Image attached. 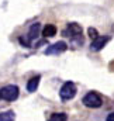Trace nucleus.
Segmentation results:
<instances>
[{
	"instance_id": "nucleus-9",
	"label": "nucleus",
	"mask_w": 114,
	"mask_h": 121,
	"mask_svg": "<svg viewBox=\"0 0 114 121\" xmlns=\"http://www.w3.org/2000/svg\"><path fill=\"white\" fill-rule=\"evenodd\" d=\"M42 35H44L45 38H51V37L57 35V27H55L54 24H47V26L44 27V30H42Z\"/></svg>"
},
{
	"instance_id": "nucleus-3",
	"label": "nucleus",
	"mask_w": 114,
	"mask_h": 121,
	"mask_svg": "<svg viewBox=\"0 0 114 121\" xmlns=\"http://www.w3.org/2000/svg\"><path fill=\"white\" fill-rule=\"evenodd\" d=\"M83 104L86 107H90V108H99L103 104V100L96 91H90L83 97Z\"/></svg>"
},
{
	"instance_id": "nucleus-11",
	"label": "nucleus",
	"mask_w": 114,
	"mask_h": 121,
	"mask_svg": "<svg viewBox=\"0 0 114 121\" xmlns=\"http://www.w3.org/2000/svg\"><path fill=\"white\" fill-rule=\"evenodd\" d=\"M48 121H68V116L65 113H54Z\"/></svg>"
},
{
	"instance_id": "nucleus-10",
	"label": "nucleus",
	"mask_w": 114,
	"mask_h": 121,
	"mask_svg": "<svg viewBox=\"0 0 114 121\" xmlns=\"http://www.w3.org/2000/svg\"><path fill=\"white\" fill-rule=\"evenodd\" d=\"M14 118H16V114L11 110L0 113V121H14Z\"/></svg>"
},
{
	"instance_id": "nucleus-14",
	"label": "nucleus",
	"mask_w": 114,
	"mask_h": 121,
	"mask_svg": "<svg viewBox=\"0 0 114 121\" xmlns=\"http://www.w3.org/2000/svg\"><path fill=\"white\" fill-rule=\"evenodd\" d=\"M0 99H1V96H0Z\"/></svg>"
},
{
	"instance_id": "nucleus-8",
	"label": "nucleus",
	"mask_w": 114,
	"mask_h": 121,
	"mask_svg": "<svg viewBox=\"0 0 114 121\" xmlns=\"http://www.w3.org/2000/svg\"><path fill=\"white\" fill-rule=\"evenodd\" d=\"M39 80H41V76H34V78H31V79L28 80V83H27V90H28L30 93L35 91L37 89H38Z\"/></svg>"
},
{
	"instance_id": "nucleus-2",
	"label": "nucleus",
	"mask_w": 114,
	"mask_h": 121,
	"mask_svg": "<svg viewBox=\"0 0 114 121\" xmlns=\"http://www.w3.org/2000/svg\"><path fill=\"white\" fill-rule=\"evenodd\" d=\"M39 28H41L39 23H34V24L30 27V31H28V34H27V37H26V38H24V37H20V38H18V41L21 42V45L30 48V47H31V41H34V39L38 37Z\"/></svg>"
},
{
	"instance_id": "nucleus-1",
	"label": "nucleus",
	"mask_w": 114,
	"mask_h": 121,
	"mask_svg": "<svg viewBox=\"0 0 114 121\" xmlns=\"http://www.w3.org/2000/svg\"><path fill=\"white\" fill-rule=\"evenodd\" d=\"M62 34L68 38H70V42L75 44V45H82L83 44V31L82 27L76 23H69L68 27L62 31Z\"/></svg>"
},
{
	"instance_id": "nucleus-12",
	"label": "nucleus",
	"mask_w": 114,
	"mask_h": 121,
	"mask_svg": "<svg viewBox=\"0 0 114 121\" xmlns=\"http://www.w3.org/2000/svg\"><path fill=\"white\" fill-rule=\"evenodd\" d=\"M89 35H90V38H92V39L97 38V37H99V34H97V30H96V28H92V27H90V28H89Z\"/></svg>"
},
{
	"instance_id": "nucleus-4",
	"label": "nucleus",
	"mask_w": 114,
	"mask_h": 121,
	"mask_svg": "<svg viewBox=\"0 0 114 121\" xmlns=\"http://www.w3.org/2000/svg\"><path fill=\"white\" fill-rule=\"evenodd\" d=\"M59 96H61L62 100H70V99H73L76 96V86H75V83H72V82L63 83V86L59 90Z\"/></svg>"
},
{
	"instance_id": "nucleus-7",
	"label": "nucleus",
	"mask_w": 114,
	"mask_h": 121,
	"mask_svg": "<svg viewBox=\"0 0 114 121\" xmlns=\"http://www.w3.org/2000/svg\"><path fill=\"white\" fill-rule=\"evenodd\" d=\"M109 37H97V38H94L93 41H92V44H90V49L92 51H94V52H97V51H100L107 42H109Z\"/></svg>"
},
{
	"instance_id": "nucleus-5",
	"label": "nucleus",
	"mask_w": 114,
	"mask_h": 121,
	"mask_svg": "<svg viewBox=\"0 0 114 121\" xmlns=\"http://www.w3.org/2000/svg\"><path fill=\"white\" fill-rule=\"evenodd\" d=\"M0 96L7 101H14L18 97V87L14 85H7L0 90Z\"/></svg>"
},
{
	"instance_id": "nucleus-6",
	"label": "nucleus",
	"mask_w": 114,
	"mask_h": 121,
	"mask_svg": "<svg viewBox=\"0 0 114 121\" xmlns=\"http://www.w3.org/2000/svg\"><path fill=\"white\" fill-rule=\"evenodd\" d=\"M66 49H68L66 42L58 41V42H55L54 45H48V48L44 51V54H45V55H59V54L65 52Z\"/></svg>"
},
{
	"instance_id": "nucleus-13",
	"label": "nucleus",
	"mask_w": 114,
	"mask_h": 121,
	"mask_svg": "<svg viewBox=\"0 0 114 121\" xmlns=\"http://www.w3.org/2000/svg\"><path fill=\"white\" fill-rule=\"evenodd\" d=\"M106 121H114V113H110V114L107 116V118H106Z\"/></svg>"
}]
</instances>
